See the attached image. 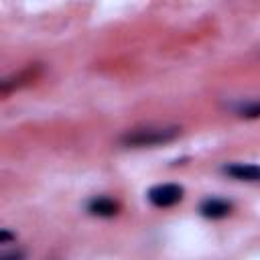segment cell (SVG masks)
<instances>
[{
  "label": "cell",
  "mask_w": 260,
  "mask_h": 260,
  "mask_svg": "<svg viewBox=\"0 0 260 260\" xmlns=\"http://www.w3.org/2000/svg\"><path fill=\"white\" fill-rule=\"evenodd\" d=\"M181 134V128L177 126H160V128H136L122 136V142L126 146H154L175 140Z\"/></svg>",
  "instance_id": "cell-1"
},
{
  "label": "cell",
  "mask_w": 260,
  "mask_h": 260,
  "mask_svg": "<svg viewBox=\"0 0 260 260\" xmlns=\"http://www.w3.org/2000/svg\"><path fill=\"white\" fill-rule=\"evenodd\" d=\"M181 199H183V187L181 185H175V183L156 185V187H152L148 191V201L154 207H173Z\"/></svg>",
  "instance_id": "cell-2"
},
{
  "label": "cell",
  "mask_w": 260,
  "mask_h": 260,
  "mask_svg": "<svg viewBox=\"0 0 260 260\" xmlns=\"http://www.w3.org/2000/svg\"><path fill=\"white\" fill-rule=\"evenodd\" d=\"M223 173L238 179V181H260V165L234 162V165L223 167Z\"/></svg>",
  "instance_id": "cell-3"
},
{
  "label": "cell",
  "mask_w": 260,
  "mask_h": 260,
  "mask_svg": "<svg viewBox=\"0 0 260 260\" xmlns=\"http://www.w3.org/2000/svg\"><path fill=\"white\" fill-rule=\"evenodd\" d=\"M199 211H201V215H205L209 219H219V217H225L232 211V203H228L223 199H217V197H209L201 203Z\"/></svg>",
  "instance_id": "cell-4"
},
{
  "label": "cell",
  "mask_w": 260,
  "mask_h": 260,
  "mask_svg": "<svg viewBox=\"0 0 260 260\" xmlns=\"http://www.w3.org/2000/svg\"><path fill=\"white\" fill-rule=\"evenodd\" d=\"M89 213L93 215H100V217H112L116 211H118V203L108 199V197H93L87 205Z\"/></svg>",
  "instance_id": "cell-5"
},
{
  "label": "cell",
  "mask_w": 260,
  "mask_h": 260,
  "mask_svg": "<svg viewBox=\"0 0 260 260\" xmlns=\"http://www.w3.org/2000/svg\"><path fill=\"white\" fill-rule=\"evenodd\" d=\"M238 114L242 118H260V100L254 102H246L238 108Z\"/></svg>",
  "instance_id": "cell-6"
},
{
  "label": "cell",
  "mask_w": 260,
  "mask_h": 260,
  "mask_svg": "<svg viewBox=\"0 0 260 260\" xmlns=\"http://www.w3.org/2000/svg\"><path fill=\"white\" fill-rule=\"evenodd\" d=\"M0 260H22V254L20 252H10V254H2Z\"/></svg>",
  "instance_id": "cell-7"
},
{
  "label": "cell",
  "mask_w": 260,
  "mask_h": 260,
  "mask_svg": "<svg viewBox=\"0 0 260 260\" xmlns=\"http://www.w3.org/2000/svg\"><path fill=\"white\" fill-rule=\"evenodd\" d=\"M8 240H12V236H10L8 232H2V234H0V242H8Z\"/></svg>",
  "instance_id": "cell-8"
}]
</instances>
